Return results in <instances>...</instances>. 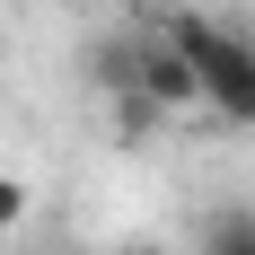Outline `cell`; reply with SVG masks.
I'll return each mask as SVG.
<instances>
[{"label":"cell","mask_w":255,"mask_h":255,"mask_svg":"<svg viewBox=\"0 0 255 255\" xmlns=\"http://www.w3.org/2000/svg\"><path fill=\"white\" fill-rule=\"evenodd\" d=\"M211 255H255V211H220L211 220Z\"/></svg>","instance_id":"4"},{"label":"cell","mask_w":255,"mask_h":255,"mask_svg":"<svg viewBox=\"0 0 255 255\" xmlns=\"http://www.w3.org/2000/svg\"><path fill=\"white\" fill-rule=\"evenodd\" d=\"M53 255H88V247H53Z\"/></svg>","instance_id":"6"},{"label":"cell","mask_w":255,"mask_h":255,"mask_svg":"<svg viewBox=\"0 0 255 255\" xmlns=\"http://www.w3.org/2000/svg\"><path fill=\"white\" fill-rule=\"evenodd\" d=\"M158 35L194 62L203 115H220V124H255V35H238V26H220V18H194V9H167Z\"/></svg>","instance_id":"1"},{"label":"cell","mask_w":255,"mask_h":255,"mask_svg":"<svg viewBox=\"0 0 255 255\" xmlns=\"http://www.w3.org/2000/svg\"><path fill=\"white\" fill-rule=\"evenodd\" d=\"M26 211H35V185H26L18 167H0V238H18V229H26Z\"/></svg>","instance_id":"3"},{"label":"cell","mask_w":255,"mask_h":255,"mask_svg":"<svg viewBox=\"0 0 255 255\" xmlns=\"http://www.w3.org/2000/svg\"><path fill=\"white\" fill-rule=\"evenodd\" d=\"M132 97L124 106H141V115H194V106H203V88H194V62H185L176 44H167V35H132Z\"/></svg>","instance_id":"2"},{"label":"cell","mask_w":255,"mask_h":255,"mask_svg":"<svg viewBox=\"0 0 255 255\" xmlns=\"http://www.w3.org/2000/svg\"><path fill=\"white\" fill-rule=\"evenodd\" d=\"M26 9H79V0H26Z\"/></svg>","instance_id":"5"}]
</instances>
